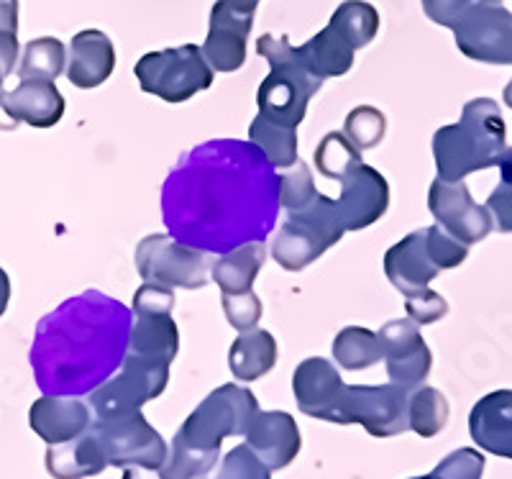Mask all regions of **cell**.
Segmentation results:
<instances>
[{
    "instance_id": "1",
    "label": "cell",
    "mask_w": 512,
    "mask_h": 479,
    "mask_svg": "<svg viewBox=\"0 0 512 479\" xmlns=\"http://www.w3.org/2000/svg\"><path fill=\"white\" fill-rule=\"evenodd\" d=\"M277 213L280 175L251 141L198 144L182 154L162 185L167 234L213 257L264 244Z\"/></svg>"
},
{
    "instance_id": "2",
    "label": "cell",
    "mask_w": 512,
    "mask_h": 479,
    "mask_svg": "<svg viewBox=\"0 0 512 479\" xmlns=\"http://www.w3.org/2000/svg\"><path fill=\"white\" fill-rule=\"evenodd\" d=\"M134 313L100 290L64 300L36 326L29 362L44 395L90 398L123 367Z\"/></svg>"
},
{
    "instance_id": "3",
    "label": "cell",
    "mask_w": 512,
    "mask_h": 479,
    "mask_svg": "<svg viewBox=\"0 0 512 479\" xmlns=\"http://www.w3.org/2000/svg\"><path fill=\"white\" fill-rule=\"evenodd\" d=\"M259 400L249 387L221 385L187 415L169 444V456L159 479H203L213 472L228 436H246L259 413Z\"/></svg>"
},
{
    "instance_id": "4",
    "label": "cell",
    "mask_w": 512,
    "mask_h": 479,
    "mask_svg": "<svg viewBox=\"0 0 512 479\" xmlns=\"http://www.w3.org/2000/svg\"><path fill=\"white\" fill-rule=\"evenodd\" d=\"M507 126L492 98L469 100L461 118L433 134L438 180L464 182L479 170L497 167L507 149Z\"/></svg>"
},
{
    "instance_id": "5",
    "label": "cell",
    "mask_w": 512,
    "mask_h": 479,
    "mask_svg": "<svg viewBox=\"0 0 512 479\" xmlns=\"http://www.w3.org/2000/svg\"><path fill=\"white\" fill-rule=\"evenodd\" d=\"M256 52L262 54L272 67L256 93L259 116L269 118L285 129H297L303 123L310 98L323 88V80L310 75L297 54V47H292L287 36H259Z\"/></svg>"
},
{
    "instance_id": "6",
    "label": "cell",
    "mask_w": 512,
    "mask_h": 479,
    "mask_svg": "<svg viewBox=\"0 0 512 479\" xmlns=\"http://www.w3.org/2000/svg\"><path fill=\"white\" fill-rule=\"evenodd\" d=\"M344 234L336 200L318 195L305 211L287 213L277 239L272 241V257L287 272H300L336 246Z\"/></svg>"
},
{
    "instance_id": "7",
    "label": "cell",
    "mask_w": 512,
    "mask_h": 479,
    "mask_svg": "<svg viewBox=\"0 0 512 479\" xmlns=\"http://www.w3.org/2000/svg\"><path fill=\"white\" fill-rule=\"evenodd\" d=\"M410 392L392 385H344L338 392L328 423L361 426L374 439H392L410 431Z\"/></svg>"
},
{
    "instance_id": "8",
    "label": "cell",
    "mask_w": 512,
    "mask_h": 479,
    "mask_svg": "<svg viewBox=\"0 0 512 479\" xmlns=\"http://www.w3.org/2000/svg\"><path fill=\"white\" fill-rule=\"evenodd\" d=\"M134 75L144 93L157 95L167 103H185L192 95L208 90L216 72L203 57V49L185 44L144 54L136 62Z\"/></svg>"
},
{
    "instance_id": "9",
    "label": "cell",
    "mask_w": 512,
    "mask_h": 479,
    "mask_svg": "<svg viewBox=\"0 0 512 479\" xmlns=\"http://www.w3.org/2000/svg\"><path fill=\"white\" fill-rule=\"evenodd\" d=\"M90 431L95 433V439L108 459V467H139L159 472L167 462V441L152 423L146 421L141 410L111 415V418H93Z\"/></svg>"
},
{
    "instance_id": "10",
    "label": "cell",
    "mask_w": 512,
    "mask_h": 479,
    "mask_svg": "<svg viewBox=\"0 0 512 479\" xmlns=\"http://www.w3.org/2000/svg\"><path fill=\"white\" fill-rule=\"evenodd\" d=\"M136 269L146 285H159L167 290H200L210 282V269L216 264L213 254L198 252L180 244L169 234H152L136 246Z\"/></svg>"
},
{
    "instance_id": "11",
    "label": "cell",
    "mask_w": 512,
    "mask_h": 479,
    "mask_svg": "<svg viewBox=\"0 0 512 479\" xmlns=\"http://www.w3.org/2000/svg\"><path fill=\"white\" fill-rule=\"evenodd\" d=\"M169 367L172 364L126 354L123 367L90 395L88 405L93 410V418L134 413L144 408L149 400L159 398L169 385Z\"/></svg>"
},
{
    "instance_id": "12",
    "label": "cell",
    "mask_w": 512,
    "mask_h": 479,
    "mask_svg": "<svg viewBox=\"0 0 512 479\" xmlns=\"http://www.w3.org/2000/svg\"><path fill=\"white\" fill-rule=\"evenodd\" d=\"M428 208L438 226L466 246L479 244L495 231V218L487 205H479L472 198L466 182H433L428 190Z\"/></svg>"
},
{
    "instance_id": "13",
    "label": "cell",
    "mask_w": 512,
    "mask_h": 479,
    "mask_svg": "<svg viewBox=\"0 0 512 479\" xmlns=\"http://www.w3.org/2000/svg\"><path fill=\"white\" fill-rule=\"evenodd\" d=\"M461 54L484 65H512V13L502 6H474L454 26Z\"/></svg>"
},
{
    "instance_id": "14",
    "label": "cell",
    "mask_w": 512,
    "mask_h": 479,
    "mask_svg": "<svg viewBox=\"0 0 512 479\" xmlns=\"http://www.w3.org/2000/svg\"><path fill=\"white\" fill-rule=\"evenodd\" d=\"M379 344H382V362L387 364V377L392 385L415 392L423 387L433 367V354L420 336V326L410 318L405 321H387L379 328Z\"/></svg>"
},
{
    "instance_id": "15",
    "label": "cell",
    "mask_w": 512,
    "mask_h": 479,
    "mask_svg": "<svg viewBox=\"0 0 512 479\" xmlns=\"http://www.w3.org/2000/svg\"><path fill=\"white\" fill-rule=\"evenodd\" d=\"M336 208L346 234L369 228L390 208V185L379 170L364 162L356 164L354 170L341 180V195L336 200Z\"/></svg>"
},
{
    "instance_id": "16",
    "label": "cell",
    "mask_w": 512,
    "mask_h": 479,
    "mask_svg": "<svg viewBox=\"0 0 512 479\" xmlns=\"http://www.w3.org/2000/svg\"><path fill=\"white\" fill-rule=\"evenodd\" d=\"M251 26H254V16L239 13L228 6V0H216V6L210 11L208 36L200 47L213 72H236L244 67Z\"/></svg>"
},
{
    "instance_id": "17",
    "label": "cell",
    "mask_w": 512,
    "mask_h": 479,
    "mask_svg": "<svg viewBox=\"0 0 512 479\" xmlns=\"http://www.w3.org/2000/svg\"><path fill=\"white\" fill-rule=\"evenodd\" d=\"M64 116V98L54 82L26 80L0 100V129L11 131L18 123L34 129H52Z\"/></svg>"
},
{
    "instance_id": "18",
    "label": "cell",
    "mask_w": 512,
    "mask_h": 479,
    "mask_svg": "<svg viewBox=\"0 0 512 479\" xmlns=\"http://www.w3.org/2000/svg\"><path fill=\"white\" fill-rule=\"evenodd\" d=\"M246 446L272 472H280L297 459L303 449V436L295 418L285 410H259L246 431Z\"/></svg>"
},
{
    "instance_id": "19",
    "label": "cell",
    "mask_w": 512,
    "mask_h": 479,
    "mask_svg": "<svg viewBox=\"0 0 512 479\" xmlns=\"http://www.w3.org/2000/svg\"><path fill=\"white\" fill-rule=\"evenodd\" d=\"M438 272L441 269H438V264L431 257L425 228L400 239L384 254V275L405 298H413V295L428 290L431 282L438 277Z\"/></svg>"
},
{
    "instance_id": "20",
    "label": "cell",
    "mask_w": 512,
    "mask_h": 479,
    "mask_svg": "<svg viewBox=\"0 0 512 479\" xmlns=\"http://www.w3.org/2000/svg\"><path fill=\"white\" fill-rule=\"evenodd\" d=\"M29 426L49 446L80 439L93 426V410L82 398L41 395L29 410Z\"/></svg>"
},
{
    "instance_id": "21",
    "label": "cell",
    "mask_w": 512,
    "mask_h": 479,
    "mask_svg": "<svg viewBox=\"0 0 512 479\" xmlns=\"http://www.w3.org/2000/svg\"><path fill=\"white\" fill-rule=\"evenodd\" d=\"M113 70H116V47L108 34L98 29H85L72 36L64 75L75 88H98L113 75Z\"/></svg>"
},
{
    "instance_id": "22",
    "label": "cell",
    "mask_w": 512,
    "mask_h": 479,
    "mask_svg": "<svg viewBox=\"0 0 512 479\" xmlns=\"http://www.w3.org/2000/svg\"><path fill=\"white\" fill-rule=\"evenodd\" d=\"M344 385L346 382L341 380L336 364L323 357L305 359L292 374V392H295L297 408L310 418L326 423Z\"/></svg>"
},
{
    "instance_id": "23",
    "label": "cell",
    "mask_w": 512,
    "mask_h": 479,
    "mask_svg": "<svg viewBox=\"0 0 512 479\" xmlns=\"http://www.w3.org/2000/svg\"><path fill=\"white\" fill-rule=\"evenodd\" d=\"M469 433L479 449L512 462V390H495L477 400L469 413Z\"/></svg>"
},
{
    "instance_id": "24",
    "label": "cell",
    "mask_w": 512,
    "mask_h": 479,
    "mask_svg": "<svg viewBox=\"0 0 512 479\" xmlns=\"http://www.w3.org/2000/svg\"><path fill=\"white\" fill-rule=\"evenodd\" d=\"M108 469L103 449H100L95 433H82L80 439L67 444L49 446L47 451V472L54 479H88L98 477Z\"/></svg>"
},
{
    "instance_id": "25",
    "label": "cell",
    "mask_w": 512,
    "mask_h": 479,
    "mask_svg": "<svg viewBox=\"0 0 512 479\" xmlns=\"http://www.w3.org/2000/svg\"><path fill=\"white\" fill-rule=\"evenodd\" d=\"M180 351V328L172 316H134L128 354L172 364Z\"/></svg>"
},
{
    "instance_id": "26",
    "label": "cell",
    "mask_w": 512,
    "mask_h": 479,
    "mask_svg": "<svg viewBox=\"0 0 512 479\" xmlns=\"http://www.w3.org/2000/svg\"><path fill=\"white\" fill-rule=\"evenodd\" d=\"M280 349L269 331L254 328L241 333L228 351V369L239 382H256L259 377L269 374L277 364Z\"/></svg>"
},
{
    "instance_id": "27",
    "label": "cell",
    "mask_w": 512,
    "mask_h": 479,
    "mask_svg": "<svg viewBox=\"0 0 512 479\" xmlns=\"http://www.w3.org/2000/svg\"><path fill=\"white\" fill-rule=\"evenodd\" d=\"M267 262L264 244H246L223 254L210 269V280L221 287L223 295L254 293V280Z\"/></svg>"
},
{
    "instance_id": "28",
    "label": "cell",
    "mask_w": 512,
    "mask_h": 479,
    "mask_svg": "<svg viewBox=\"0 0 512 479\" xmlns=\"http://www.w3.org/2000/svg\"><path fill=\"white\" fill-rule=\"evenodd\" d=\"M354 52L349 41L344 36H338L331 26L313 36L308 44L297 47V54L303 59V65L308 67L310 75L318 80H328V77H344L346 72L354 67Z\"/></svg>"
},
{
    "instance_id": "29",
    "label": "cell",
    "mask_w": 512,
    "mask_h": 479,
    "mask_svg": "<svg viewBox=\"0 0 512 479\" xmlns=\"http://www.w3.org/2000/svg\"><path fill=\"white\" fill-rule=\"evenodd\" d=\"M333 359L338 362V367L349 369V372L374 367V364L384 359L379 333L359 326H349L344 331H338L336 339H333Z\"/></svg>"
},
{
    "instance_id": "30",
    "label": "cell",
    "mask_w": 512,
    "mask_h": 479,
    "mask_svg": "<svg viewBox=\"0 0 512 479\" xmlns=\"http://www.w3.org/2000/svg\"><path fill=\"white\" fill-rule=\"evenodd\" d=\"M249 141L269 159L274 170H290L297 162V129H285L269 118L256 116L249 126Z\"/></svg>"
},
{
    "instance_id": "31",
    "label": "cell",
    "mask_w": 512,
    "mask_h": 479,
    "mask_svg": "<svg viewBox=\"0 0 512 479\" xmlns=\"http://www.w3.org/2000/svg\"><path fill=\"white\" fill-rule=\"evenodd\" d=\"M64 70H67V49H64L62 41L52 39V36H41V39L26 44L18 77H21V82H54Z\"/></svg>"
},
{
    "instance_id": "32",
    "label": "cell",
    "mask_w": 512,
    "mask_h": 479,
    "mask_svg": "<svg viewBox=\"0 0 512 479\" xmlns=\"http://www.w3.org/2000/svg\"><path fill=\"white\" fill-rule=\"evenodd\" d=\"M338 36H344L354 49H364L379 31V13L372 3L364 0H346L333 11L328 21Z\"/></svg>"
},
{
    "instance_id": "33",
    "label": "cell",
    "mask_w": 512,
    "mask_h": 479,
    "mask_svg": "<svg viewBox=\"0 0 512 479\" xmlns=\"http://www.w3.org/2000/svg\"><path fill=\"white\" fill-rule=\"evenodd\" d=\"M448 400L436 387H418L410 392L408 403V426L418 433L420 439H433L446 428L448 423Z\"/></svg>"
},
{
    "instance_id": "34",
    "label": "cell",
    "mask_w": 512,
    "mask_h": 479,
    "mask_svg": "<svg viewBox=\"0 0 512 479\" xmlns=\"http://www.w3.org/2000/svg\"><path fill=\"white\" fill-rule=\"evenodd\" d=\"M356 164H361V152L346 139L344 131H331L315 147V167L328 180H344Z\"/></svg>"
},
{
    "instance_id": "35",
    "label": "cell",
    "mask_w": 512,
    "mask_h": 479,
    "mask_svg": "<svg viewBox=\"0 0 512 479\" xmlns=\"http://www.w3.org/2000/svg\"><path fill=\"white\" fill-rule=\"evenodd\" d=\"M318 195L320 193L315 187L313 175H310V167L300 159L280 175V208H285L287 213L305 211L308 205L315 203Z\"/></svg>"
},
{
    "instance_id": "36",
    "label": "cell",
    "mask_w": 512,
    "mask_h": 479,
    "mask_svg": "<svg viewBox=\"0 0 512 479\" xmlns=\"http://www.w3.org/2000/svg\"><path fill=\"white\" fill-rule=\"evenodd\" d=\"M384 131H387V118L374 106H356L346 116L344 134L359 152L377 147L379 141L384 139Z\"/></svg>"
},
{
    "instance_id": "37",
    "label": "cell",
    "mask_w": 512,
    "mask_h": 479,
    "mask_svg": "<svg viewBox=\"0 0 512 479\" xmlns=\"http://www.w3.org/2000/svg\"><path fill=\"white\" fill-rule=\"evenodd\" d=\"M500 182L489 193L487 211L495 218V228L502 234H512V147L505 149L500 159Z\"/></svg>"
},
{
    "instance_id": "38",
    "label": "cell",
    "mask_w": 512,
    "mask_h": 479,
    "mask_svg": "<svg viewBox=\"0 0 512 479\" xmlns=\"http://www.w3.org/2000/svg\"><path fill=\"white\" fill-rule=\"evenodd\" d=\"M484 456L477 449H456L436 464L431 474L413 479H482L484 477Z\"/></svg>"
},
{
    "instance_id": "39",
    "label": "cell",
    "mask_w": 512,
    "mask_h": 479,
    "mask_svg": "<svg viewBox=\"0 0 512 479\" xmlns=\"http://www.w3.org/2000/svg\"><path fill=\"white\" fill-rule=\"evenodd\" d=\"M216 479H272V469L249 446L241 444L228 451Z\"/></svg>"
},
{
    "instance_id": "40",
    "label": "cell",
    "mask_w": 512,
    "mask_h": 479,
    "mask_svg": "<svg viewBox=\"0 0 512 479\" xmlns=\"http://www.w3.org/2000/svg\"><path fill=\"white\" fill-rule=\"evenodd\" d=\"M223 300V313L226 321L231 323L239 333L254 331L259 318H262V300L256 298V293L244 295H221Z\"/></svg>"
},
{
    "instance_id": "41",
    "label": "cell",
    "mask_w": 512,
    "mask_h": 479,
    "mask_svg": "<svg viewBox=\"0 0 512 479\" xmlns=\"http://www.w3.org/2000/svg\"><path fill=\"white\" fill-rule=\"evenodd\" d=\"M175 290L159 285H141L134 293L131 313L134 316H172L175 310Z\"/></svg>"
},
{
    "instance_id": "42",
    "label": "cell",
    "mask_w": 512,
    "mask_h": 479,
    "mask_svg": "<svg viewBox=\"0 0 512 479\" xmlns=\"http://www.w3.org/2000/svg\"><path fill=\"white\" fill-rule=\"evenodd\" d=\"M405 310H408V318L415 326H428V323H436L446 316L448 303L441 293L428 287L413 298H405Z\"/></svg>"
},
{
    "instance_id": "43",
    "label": "cell",
    "mask_w": 512,
    "mask_h": 479,
    "mask_svg": "<svg viewBox=\"0 0 512 479\" xmlns=\"http://www.w3.org/2000/svg\"><path fill=\"white\" fill-rule=\"evenodd\" d=\"M469 8H474L469 0H423L425 16L431 18L433 24L446 26V29H454Z\"/></svg>"
},
{
    "instance_id": "44",
    "label": "cell",
    "mask_w": 512,
    "mask_h": 479,
    "mask_svg": "<svg viewBox=\"0 0 512 479\" xmlns=\"http://www.w3.org/2000/svg\"><path fill=\"white\" fill-rule=\"evenodd\" d=\"M18 36V0H0V36Z\"/></svg>"
},
{
    "instance_id": "45",
    "label": "cell",
    "mask_w": 512,
    "mask_h": 479,
    "mask_svg": "<svg viewBox=\"0 0 512 479\" xmlns=\"http://www.w3.org/2000/svg\"><path fill=\"white\" fill-rule=\"evenodd\" d=\"M11 277H8V272L3 267H0V318H3V313L8 310V303H11Z\"/></svg>"
},
{
    "instance_id": "46",
    "label": "cell",
    "mask_w": 512,
    "mask_h": 479,
    "mask_svg": "<svg viewBox=\"0 0 512 479\" xmlns=\"http://www.w3.org/2000/svg\"><path fill=\"white\" fill-rule=\"evenodd\" d=\"M228 6L236 8L239 13H246V16H254L256 8H259V0H228Z\"/></svg>"
},
{
    "instance_id": "47",
    "label": "cell",
    "mask_w": 512,
    "mask_h": 479,
    "mask_svg": "<svg viewBox=\"0 0 512 479\" xmlns=\"http://www.w3.org/2000/svg\"><path fill=\"white\" fill-rule=\"evenodd\" d=\"M123 479H159L157 472H149V469H139V467H131L123 472Z\"/></svg>"
},
{
    "instance_id": "48",
    "label": "cell",
    "mask_w": 512,
    "mask_h": 479,
    "mask_svg": "<svg viewBox=\"0 0 512 479\" xmlns=\"http://www.w3.org/2000/svg\"><path fill=\"white\" fill-rule=\"evenodd\" d=\"M472 6H500L502 0H469Z\"/></svg>"
},
{
    "instance_id": "49",
    "label": "cell",
    "mask_w": 512,
    "mask_h": 479,
    "mask_svg": "<svg viewBox=\"0 0 512 479\" xmlns=\"http://www.w3.org/2000/svg\"><path fill=\"white\" fill-rule=\"evenodd\" d=\"M505 103L512 108V80L507 82V88H505Z\"/></svg>"
}]
</instances>
